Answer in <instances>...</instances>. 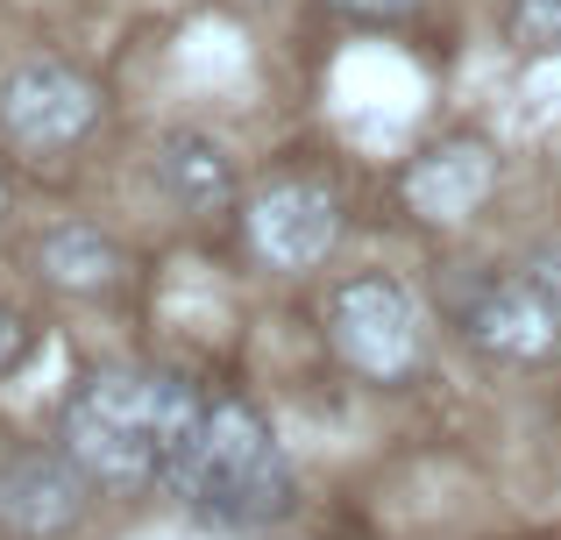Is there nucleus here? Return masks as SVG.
<instances>
[{"label":"nucleus","instance_id":"11","mask_svg":"<svg viewBox=\"0 0 561 540\" xmlns=\"http://www.w3.org/2000/svg\"><path fill=\"white\" fill-rule=\"evenodd\" d=\"M505 28L519 50L534 57H561V0H512L505 8Z\"/></svg>","mask_w":561,"mask_h":540},{"label":"nucleus","instance_id":"3","mask_svg":"<svg viewBox=\"0 0 561 540\" xmlns=\"http://www.w3.org/2000/svg\"><path fill=\"white\" fill-rule=\"evenodd\" d=\"M328 342L356 377H370V384H405L426 356L420 299H412L391 271L342 277L334 299H328Z\"/></svg>","mask_w":561,"mask_h":540},{"label":"nucleus","instance_id":"10","mask_svg":"<svg viewBox=\"0 0 561 540\" xmlns=\"http://www.w3.org/2000/svg\"><path fill=\"white\" fill-rule=\"evenodd\" d=\"M36 264H43V277H50L57 291H114L122 271H128L122 250H114V235H100V228H85V221L50 228L43 250H36Z\"/></svg>","mask_w":561,"mask_h":540},{"label":"nucleus","instance_id":"8","mask_svg":"<svg viewBox=\"0 0 561 540\" xmlns=\"http://www.w3.org/2000/svg\"><path fill=\"white\" fill-rule=\"evenodd\" d=\"M491 185H497V157L483 142L455 136V142H434V150H420L405 164V207L420 221H462V214H477L491 199Z\"/></svg>","mask_w":561,"mask_h":540},{"label":"nucleus","instance_id":"6","mask_svg":"<svg viewBox=\"0 0 561 540\" xmlns=\"http://www.w3.org/2000/svg\"><path fill=\"white\" fill-rule=\"evenodd\" d=\"M242 228H249V250L271 271H313L342 242V199L320 179H271L249 199Z\"/></svg>","mask_w":561,"mask_h":540},{"label":"nucleus","instance_id":"1","mask_svg":"<svg viewBox=\"0 0 561 540\" xmlns=\"http://www.w3.org/2000/svg\"><path fill=\"white\" fill-rule=\"evenodd\" d=\"M206 391H192L185 377L164 370H100L71 391L65 405V456L79 462L85 484H107V491H142V484H164L171 462H179L192 420H199Z\"/></svg>","mask_w":561,"mask_h":540},{"label":"nucleus","instance_id":"7","mask_svg":"<svg viewBox=\"0 0 561 540\" xmlns=\"http://www.w3.org/2000/svg\"><path fill=\"white\" fill-rule=\"evenodd\" d=\"M85 513V476L71 456H43V448H28V456H8L0 462V519H8L14 533H71Z\"/></svg>","mask_w":561,"mask_h":540},{"label":"nucleus","instance_id":"9","mask_svg":"<svg viewBox=\"0 0 561 540\" xmlns=\"http://www.w3.org/2000/svg\"><path fill=\"white\" fill-rule=\"evenodd\" d=\"M157 185L179 214H228L234 207V157L206 128H171L157 142Z\"/></svg>","mask_w":561,"mask_h":540},{"label":"nucleus","instance_id":"12","mask_svg":"<svg viewBox=\"0 0 561 540\" xmlns=\"http://www.w3.org/2000/svg\"><path fill=\"white\" fill-rule=\"evenodd\" d=\"M342 22H363V28H398L420 14V0H328Z\"/></svg>","mask_w":561,"mask_h":540},{"label":"nucleus","instance_id":"4","mask_svg":"<svg viewBox=\"0 0 561 540\" xmlns=\"http://www.w3.org/2000/svg\"><path fill=\"white\" fill-rule=\"evenodd\" d=\"M455 328H462V342L477 348L483 363H497V370H548L561 356V313L534 291L526 271L477 277V285L462 291V306H455Z\"/></svg>","mask_w":561,"mask_h":540},{"label":"nucleus","instance_id":"14","mask_svg":"<svg viewBox=\"0 0 561 540\" xmlns=\"http://www.w3.org/2000/svg\"><path fill=\"white\" fill-rule=\"evenodd\" d=\"M526 277H534V291H540V299H548L554 306V313H561V242H540V250L534 256H526V264H519Z\"/></svg>","mask_w":561,"mask_h":540},{"label":"nucleus","instance_id":"5","mask_svg":"<svg viewBox=\"0 0 561 540\" xmlns=\"http://www.w3.org/2000/svg\"><path fill=\"white\" fill-rule=\"evenodd\" d=\"M93 122H100V85L71 65H22L0 85V128L28 157H57L85 142Z\"/></svg>","mask_w":561,"mask_h":540},{"label":"nucleus","instance_id":"2","mask_svg":"<svg viewBox=\"0 0 561 540\" xmlns=\"http://www.w3.org/2000/svg\"><path fill=\"white\" fill-rule=\"evenodd\" d=\"M164 484L185 498V513L214 519V527H234V533L277 527L291 513V491H299L271 420L249 399H234V391H214L199 405V420H192Z\"/></svg>","mask_w":561,"mask_h":540},{"label":"nucleus","instance_id":"13","mask_svg":"<svg viewBox=\"0 0 561 540\" xmlns=\"http://www.w3.org/2000/svg\"><path fill=\"white\" fill-rule=\"evenodd\" d=\"M28 348H36V328H28V320L14 313V306H0V377H8V370H22V363H28Z\"/></svg>","mask_w":561,"mask_h":540}]
</instances>
